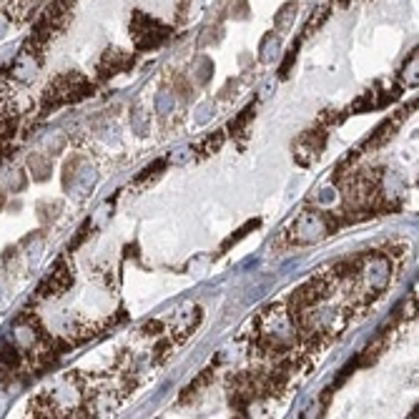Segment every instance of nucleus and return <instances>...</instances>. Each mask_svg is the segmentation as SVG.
Wrapping results in <instances>:
<instances>
[{
	"label": "nucleus",
	"mask_w": 419,
	"mask_h": 419,
	"mask_svg": "<svg viewBox=\"0 0 419 419\" xmlns=\"http://www.w3.org/2000/svg\"><path fill=\"white\" fill-rule=\"evenodd\" d=\"M91 91H93V83L88 81L86 75L68 70V73L56 75V78L48 83V88L43 91L40 106H43V111H50V108L66 106V103H75V100L86 98V96H91Z\"/></svg>",
	"instance_id": "nucleus-1"
},
{
	"label": "nucleus",
	"mask_w": 419,
	"mask_h": 419,
	"mask_svg": "<svg viewBox=\"0 0 419 419\" xmlns=\"http://www.w3.org/2000/svg\"><path fill=\"white\" fill-rule=\"evenodd\" d=\"M171 28H166L163 23L153 20L151 15L146 13L136 10L131 18V36H133V43H136L138 50H151V48H158V45L169 38Z\"/></svg>",
	"instance_id": "nucleus-2"
},
{
	"label": "nucleus",
	"mask_w": 419,
	"mask_h": 419,
	"mask_svg": "<svg viewBox=\"0 0 419 419\" xmlns=\"http://www.w3.org/2000/svg\"><path fill=\"white\" fill-rule=\"evenodd\" d=\"M70 284H73V269H70L66 257H63V259H58L56 266L50 269V274L40 282V287H38V299L66 294L70 289Z\"/></svg>",
	"instance_id": "nucleus-3"
},
{
	"label": "nucleus",
	"mask_w": 419,
	"mask_h": 419,
	"mask_svg": "<svg viewBox=\"0 0 419 419\" xmlns=\"http://www.w3.org/2000/svg\"><path fill=\"white\" fill-rule=\"evenodd\" d=\"M133 63H136V56L123 53V50H119V48L116 50L108 48L98 63V73H100V78H108V75H116V73H121V70L131 68Z\"/></svg>",
	"instance_id": "nucleus-4"
},
{
	"label": "nucleus",
	"mask_w": 419,
	"mask_h": 419,
	"mask_svg": "<svg viewBox=\"0 0 419 419\" xmlns=\"http://www.w3.org/2000/svg\"><path fill=\"white\" fill-rule=\"evenodd\" d=\"M294 18H296V3H287V6H282V10L276 13L274 28L276 31L287 33L289 28H291V23H294Z\"/></svg>",
	"instance_id": "nucleus-5"
},
{
	"label": "nucleus",
	"mask_w": 419,
	"mask_h": 419,
	"mask_svg": "<svg viewBox=\"0 0 419 419\" xmlns=\"http://www.w3.org/2000/svg\"><path fill=\"white\" fill-rule=\"evenodd\" d=\"M28 163H31L33 174H36V181H45L50 176V163L45 161L43 156H31L28 158Z\"/></svg>",
	"instance_id": "nucleus-6"
},
{
	"label": "nucleus",
	"mask_w": 419,
	"mask_h": 419,
	"mask_svg": "<svg viewBox=\"0 0 419 419\" xmlns=\"http://www.w3.org/2000/svg\"><path fill=\"white\" fill-rule=\"evenodd\" d=\"M221 144H224V131H216V136H208L204 144H201V153L204 156H208V153H216V151L221 148Z\"/></svg>",
	"instance_id": "nucleus-7"
},
{
	"label": "nucleus",
	"mask_w": 419,
	"mask_h": 419,
	"mask_svg": "<svg viewBox=\"0 0 419 419\" xmlns=\"http://www.w3.org/2000/svg\"><path fill=\"white\" fill-rule=\"evenodd\" d=\"M261 50H264V56H261V61L264 63H269L271 58L276 56V50H279V40H276V36H266L264 38V43H261Z\"/></svg>",
	"instance_id": "nucleus-8"
},
{
	"label": "nucleus",
	"mask_w": 419,
	"mask_h": 419,
	"mask_svg": "<svg viewBox=\"0 0 419 419\" xmlns=\"http://www.w3.org/2000/svg\"><path fill=\"white\" fill-rule=\"evenodd\" d=\"M229 15H231L234 20H246L249 18V3H246V0H231Z\"/></svg>",
	"instance_id": "nucleus-9"
},
{
	"label": "nucleus",
	"mask_w": 419,
	"mask_h": 419,
	"mask_svg": "<svg viewBox=\"0 0 419 419\" xmlns=\"http://www.w3.org/2000/svg\"><path fill=\"white\" fill-rule=\"evenodd\" d=\"M254 111H257V108H254V106H249L244 113H241V116H238V121H236V123H231L234 133H236V131H241V128H244V125L249 123L251 119H254Z\"/></svg>",
	"instance_id": "nucleus-10"
},
{
	"label": "nucleus",
	"mask_w": 419,
	"mask_h": 419,
	"mask_svg": "<svg viewBox=\"0 0 419 419\" xmlns=\"http://www.w3.org/2000/svg\"><path fill=\"white\" fill-rule=\"evenodd\" d=\"M174 86L178 88V93H181V98H186V100L191 98V93H194V88H191L186 81H183V75H176V78H174Z\"/></svg>",
	"instance_id": "nucleus-11"
},
{
	"label": "nucleus",
	"mask_w": 419,
	"mask_h": 419,
	"mask_svg": "<svg viewBox=\"0 0 419 419\" xmlns=\"http://www.w3.org/2000/svg\"><path fill=\"white\" fill-rule=\"evenodd\" d=\"M339 3H342V6H346V3H349V0H339Z\"/></svg>",
	"instance_id": "nucleus-12"
}]
</instances>
